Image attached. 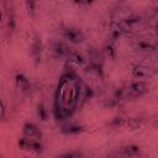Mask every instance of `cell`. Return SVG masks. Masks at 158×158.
<instances>
[{"label": "cell", "mask_w": 158, "mask_h": 158, "mask_svg": "<svg viewBox=\"0 0 158 158\" xmlns=\"http://www.w3.org/2000/svg\"><path fill=\"white\" fill-rule=\"evenodd\" d=\"M89 62H95V63H104L102 60V54L98 51V49H94V48H90L89 49Z\"/></svg>", "instance_id": "ac0fdd59"}, {"label": "cell", "mask_w": 158, "mask_h": 158, "mask_svg": "<svg viewBox=\"0 0 158 158\" xmlns=\"http://www.w3.org/2000/svg\"><path fill=\"white\" fill-rule=\"evenodd\" d=\"M121 153L123 156H128V157H136L141 154V148L137 144H127L121 147Z\"/></svg>", "instance_id": "4fadbf2b"}, {"label": "cell", "mask_w": 158, "mask_h": 158, "mask_svg": "<svg viewBox=\"0 0 158 158\" xmlns=\"http://www.w3.org/2000/svg\"><path fill=\"white\" fill-rule=\"evenodd\" d=\"M26 9L31 16H35L36 14V0H25Z\"/></svg>", "instance_id": "44dd1931"}, {"label": "cell", "mask_w": 158, "mask_h": 158, "mask_svg": "<svg viewBox=\"0 0 158 158\" xmlns=\"http://www.w3.org/2000/svg\"><path fill=\"white\" fill-rule=\"evenodd\" d=\"M141 16L139 15H130V16H127L122 22H121V25L127 30V28H130V27H132V26H135V25H137V23H139L141 22Z\"/></svg>", "instance_id": "9a60e30c"}, {"label": "cell", "mask_w": 158, "mask_h": 158, "mask_svg": "<svg viewBox=\"0 0 158 158\" xmlns=\"http://www.w3.org/2000/svg\"><path fill=\"white\" fill-rule=\"evenodd\" d=\"M22 133L25 137H28V138H40L41 137V131L40 128L32 123V122H26L22 127Z\"/></svg>", "instance_id": "8992f818"}, {"label": "cell", "mask_w": 158, "mask_h": 158, "mask_svg": "<svg viewBox=\"0 0 158 158\" xmlns=\"http://www.w3.org/2000/svg\"><path fill=\"white\" fill-rule=\"evenodd\" d=\"M17 144L21 149H27V151H32L35 153H42L43 151V144L35 139V138H28V137H21L17 141Z\"/></svg>", "instance_id": "3957f363"}, {"label": "cell", "mask_w": 158, "mask_h": 158, "mask_svg": "<svg viewBox=\"0 0 158 158\" xmlns=\"http://www.w3.org/2000/svg\"><path fill=\"white\" fill-rule=\"evenodd\" d=\"M84 131H85L84 126L78 125V123H69V125H65L62 128V133L68 135V136H75V135H79Z\"/></svg>", "instance_id": "30bf717a"}, {"label": "cell", "mask_w": 158, "mask_h": 158, "mask_svg": "<svg viewBox=\"0 0 158 158\" xmlns=\"http://www.w3.org/2000/svg\"><path fill=\"white\" fill-rule=\"evenodd\" d=\"M62 35H63V37H64L65 40H68L69 42L75 43V44L81 43V42H84V40H85L84 32H83L81 30L74 28V27H67V28H64Z\"/></svg>", "instance_id": "277c9868"}, {"label": "cell", "mask_w": 158, "mask_h": 158, "mask_svg": "<svg viewBox=\"0 0 158 158\" xmlns=\"http://www.w3.org/2000/svg\"><path fill=\"white\" fill-rule=\"evenodd\" d=\"M5 117V105L2 102V100L0 99V120H2Z\"/></svg>", "instance_id": "cb8c5ba5"}, {"label": "cell", "mask_w": 158, "mask_h": 158, "mask_svg": "<svg viewBox=\"0 0 158 158\" xmlns=\"http://www.w3.org/2000/svg\"><path fill=\"white\" fill-rule=\"evenodd\" d=\"M37 116L41 121H46L48 118V111H47L44 104H42V102H40L37 105Z\"/></svg>", "instance_id": "ffe728a7"}, {"label": "cell", "mask_w": 158, "mask_h": 158, "mask_svg": "<svg viewBox=\"0 0 158 158\" xmlns=\"http://www.w3.org/2000/svg\"><path fill=\"white\" fill-rule=\"evenodd\" d=\"M149 75V69L142 64H136L132 68V77L135 79H146Z\"/></svg>", "instance_id": "8fae6325"}, {"label": "cell", "mask_w": 158, "mask_h": 158, "mask_svg": "<svg viewBox=\"0 0 158 158\" xmlns=\"http://www.w3.org/2000/svg\"><path fill=\"white\" fill-rule=\"evenodd\" d=\"M4 21V12H2V9H0V23Z\"/></svg>", "instance_id": "d4e9b609"}, {"label": "cell", "mask_w": 158, "mask_h": 158, "mask_svg": "<svg viewBox=\"0 0 158 158\" xmlns=\"http://www.w3.org/2000/svg\"><path fill=\"white\" fill-rule=\"evenodd\" d=\"M42 48H43V44H42L41 37L38 35H35L33 40H32V43H31V56L35 60V64H38L41 62Z\"/></svg>", "instance_id": "5b68a950"}, {"label": "cell", "mask_w": 158, "mask_h": 158, "mask_svg": "<svg viewBox=\"0 0 158 158\" xmlns=\"http://www.w3.org/2000/svg\"><path fill=\"white\" fill-rule=\"evenodd\" d=\"M15 83H16V86L22 91V93H28L30 91V80L27 79V77L22 73H16L15 74Z\"/></svg>", "instance_id": "52a82bcc"}, {"label": "cell", "mask_w": 158, "mask_h": 158, "mask_svg": "<svg viewBox=\"0 0 158 158\" xmlns=\"http://www.w3.org/2000/svg\"><path fill=\"white\" fill-rule=\"evenodd\" d=\"M52 49H53V53H54L56 57L67 58V56L69 54V52H70L72 48H69L64 42H59V41H58V42H54V43H53Z\"/></svg>", "instance_id": "ba28073f"}, {"label": "cell", "mask_w": 158, "mask_h": 158, "mask_svg": "<svg viewBox=\"0 0 158 158\" xmlns=\"http://www.w3.org/2000/svg\"><path fill=\"white\" fill-rule=\"evenodd\" d=\"M126 91H127V99L128 98H139L149 91V84L146 80L137 79V81L131 83L126 88Z\"/></svg>", "instance_id": "7a4b0ae2"}, {"label": "cell", "mask_w": 158, "mask_h": 158, "mask_svg": "<svg viewBox=\"0 0 158 158\" xmlns=\"http://www.w3.org/2000/svg\"><path fill=\"white\" fill-rule=\"evenodd\" d=\"M102 51H104V54H105L107 58H110V59H116V48H115V46H114L112 42L105 43L104 47H102Z\"/></svg>", "instance_id": "2e32d148"}, {"label": "cell", "mask_w": 158, "mask_h": 158, "mask_svg": "<svg viewBox=\"0 0 158 158\" xmlns=\"http://www.w3.org/2000/svg\"><path fill=\"white\" fill-rule=\"evenodd\" d=\"M74 4H78V5H90L93 2H95L96 0H72Z\"/></svg>", "instance_id": "603a6c76"}, {"label": "cell", "mask_w": 158, "mask_h": 158, "mask_svg": "<svg viewBox=\"0 0 158 158\" xmlns=\"http://www.w3.org/2000/svg\"><path fill=\"white\" fill-rule=\"evenodd\" d=\"M94 96V89L91 86H88V85H83V90H81V101L85 102L88 100H90L91 98Z\"/></svg>", "instance_id": "d6986e66"}, {"label": "cell", "mask_w": 158, "mask_h": 158, "mask_svg": "<svg viewBox=\"0 0 158 158\" xmlns=\"http://www.w3.org/2000/svg\"><path fill=\"white\" fill-rule=\"evenodd\" d=\"M136 48L138 49V51H141V52H153V51H156V44L154 43H152V42H149V41H144V40H142V41H138L137 43H136Z\"/></svg>", "instance_id": "5bb4252c"}, {"label": "cell", "mask_w": 158, "mask_h": 158, "mask_svg": "<svg viewBox=\"0 0 158 158\" xmlns=\"http://www.w3.org/2000/svg\"><path fill=\"white\" fill-rule=\"evenodd\" d=\"M85 72L89 74H94L99 78L104 77L102 72V63H95V62H89V65L85 68Z\"/></svg>", "instance_id": "7c38bea8"}, {"label": "cell", "mask_w": 158, "mask_h": 158, "mask_svg": "<svg viewBox=\"0 0 158 158\" xmlns=\"http://www.w3.org/2000/svg\"><path fill=\"white\" fill-rule=\"evenodd\" d=\"M84 154L79 151H75V152H68V153H63L60 154V157H67V158H79V157H83Z\"/></svg>", "instance_id": "7402d4cb"}, {"label": "cell", "mask_w": 158, "mask_h": 158, "mask_svg": "<svg viewBox=\"0 0 158 158\" xmlns=\"http://www.w3.org/2000/svg\"><path fill=\"white\" fill-rule=\"evenodd\" d=\"M7 26L10 31H14L16 27V16H15V11L12 6L7 9Z\"/></svg>", "instance_id": "e0dca14e"}, {"label": "cell", "mask_w": 158, "mask_h": 158, "mask_svg": "<svg viewBox=\"0 0 158 158\" xmlns=\"http://www.w3.org/2000/svg\"><path fill=\"white\" fill-rule=\"evenodd\" d=\"M67 59H68L70 63H74V64H77V65H85L86 62H88V59H86L81 53H79L78 51H74V49H70L69 54L67 56Z\"/></svg>", "instance_id": "9c48e42d"}, {"label": "cell", "mask_w": 158, "mask_h": 158, "mask_svg": "<svg viewBox=\"0 0 158 158\" xmlns=\"http://www.w3.org/2000/svg\"><path fill=\"white\" fill-rule=\"evenodd\" d=\"M83 83L75 72L68 70L59 78L54 95V116L57 120L65 121L75 111L81 99Z\"/></svg>", "instance_id": "6da1fadb"}]
</instances>
